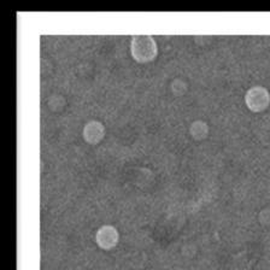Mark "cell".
Wrapping results in <instances>:
<instances>
[{
    "label": "cell",
    "instance_id": "1",
    "mask_svg": "<svg viewBox=\"0 0 270 270\" xmlns=\"http://www.w3.org/2000/svg\"><path fill=\"white\" fill-rule=\"evenodd\" d=\"M131 54L138 62L152 61L157 54V45L151 36H134L131 40Z\"/></svg>",
    "mask_w": 270,
    "mask_h": 270
},
{
    "label": "cell",
    "instance_id": "2",
    "mask_svg": "<svg viewBox=\"0 0 270 270\" xmlns=\"http://www.w3.org/2000/svg\"><path fill=\"white\" fill-rule=\"evenodd\" d=\"M268 93L263 88L251 89L246 95V102L248 107H250L251 110H255V111H259V110L264 109L266 104H268Z\"/></svg>",
    "mask_w": 270,
    "mask_h": 270
},
{
    "label": "cell",
    "instance_id": "3",
    "mask_svg": "<svg viewBox=\"0 0 270 270\" xmlns=\"http://www.w3.org/2000/svg\"><path fill=\"white\" fill-rule=\"evenodd\" d=\"M117 240H119V234L112 227H103L97 234V241L104 248H111Z\"/></svg>",
    "mask_w": 270,
    "mask_h": 270
},
{
    "label": "cell",
    "instance_id": "4",
    "mask_svg": "<svg viewBox=\"0 0 270 270\" xmlns=\"http://www.w3.org/2000/svg\"><path fill=\"white\" fill-rule=\"evenodd\" d=\"M85 139L89 141V143H97L103 138L104 134V128L102 126V123L98 122H91L88 123L85 128Z\"/></svg>",
    "mask_w": 270,
    "mask_h": 270
}]
</instances>
